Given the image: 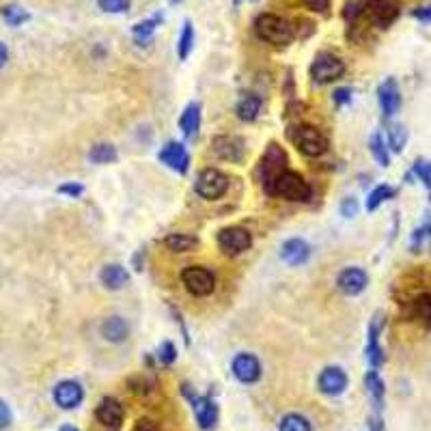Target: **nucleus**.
Here are the masks:
<instances>
[{
  "mask_svg": "<svg viewBox=\"0 0 431 431\" xmlns=\"http://www.w3.org/2000/svg\"><path fill=\"white\" fill-rule=\"evenodd\" d=\"M280 256H282V261H287L289 266H302V264L308 261L310 248H308V244H306L304 240L294 238V240H287V242L282 244Z\"/></svg>",
  "mask_w": 431,
  "mask_h": 431,
  "instance_id": "aec40b11",
  "label": "nucleus"
},
{
  "mask_svg": "<svg viewBox=\"0 0 431 431\" xmlns=\"http://www.w3.org/2000/svg\"><path fill=\"white\" fill-rule=\"evenodd\" d=\"M384 328V313H376V317L369 324V341H367V360L371 369H380L384 364V350L380 345V334Z\"/></svg>",
  "mask_w": 431,
  "mask_h": 431,
  "instance_id": "9d476101",
  "label": "nucleus"
},
{
  "mask_svg": "<svg viewBox=\"0 0 431 431\" xmlns=\"http://www.w3.org/2000/svg\"><path fill=\"white\" fill-rule=\"evenodd\" d=\"M270 194L287 198V200H308L313 190H310L308 182H304L302 175H298V172H294V170H285L274 182Z\"/></svg>",
  "mask_w": 431,
  "mask_h": 431,
  "instance_id": "7ed1b4c3",
  "label": "nucleus"
},
{
  "mask_svg": "<svg viewBox=\"0 0 431 431\" xmlns=\"http://www.w3.org/2000/svg\"><path fill=\"white\" fill-rule=\"evenodd\" d=\"M172 3H182V0H172Z\"/></svg>",
  "mask_w": 431,
  "mask_h": 431,
  "instance_id": "3c124183",
  "label": "nucleus"
},
{
  "mask_svg": "<svg viewBox=\"0 0 431 431\" xmlns=\"http://www.w3.org/2000/svg\"><path fill=\"white\" fill-rule=\"evenodd\" d=\"M285 170H287V153L282 151V147L276 145V142H272L264 156V160H261V164H259V177H261L264 190L268 194L272 192V186L278 179V175Z\"/></svg>",
  "mask_w": 431,
  "mask_h": 431,
  "instance_id": "20e7f679",
  "label": "nucleus"
},
{
  "mask_svg": "<svg viewBox=\"0 0 431 431\" xmlns=\"http://www.w3.org/2000/svg\"><path fill=\"white\" fill-rule=\"evenodd\" d=\"M182 392H186V397L190 399L198 427L205 429V431L214 429L218 423V406L214 404V399L212 397H196L190 390V386H182Z\"/></svg>",
  "mask_w": 431,
  "mask_h": 431,
  "instance_id": "6e6552de",
  "label": "nucleus"
},
{
  "mask_svg": "<svg viewBox=\"0 0 431 431\" xmlns=\"http://www.w3.org/2000/svg\"><path fill=\"white\" fill-rule=\"evenodd\" d=\"M162 24V13L153 15V18H147V20H142L134 26V39L140 48H145L149 46V41L153 39V33H156V28Z\"/></svg>",
  "mask_w": 431,
  "mask_h": 431,
  "instance_id": "393cba45",
  "label": "nucleus"
},
{
  "mask_svg": "<svg viewBox=\"0 0 431 431\" xmlns=\"http://www.w3.org/2000/svg\"><path fill=\"white\" fill-rule=\"evenodd\" d=\"M104 13H125L130 9V0H97Z\"/></svg>",
  "mask_w": 431,
  "mask_h": 431,
  "instance_id": "4c0bfd02",
  "label": "nucleus"
},
{
  "mask_svg": "<svg viewBox=\"0 0 431 431\" xmlns=\"http://www.w3.org/2000/svg\"><path fill=\"white\" fill-rule=\"evenodd\" d=\"M82 399H84V390L74 380H65L61 384H56L54 388V401H56V406L63 410H74L76 406H80Z\"/></svg>",
  "mask_w": 431,
  "mask_h": 431,
  "instance_id": "6ab92c4d",
  "label": "nucleus"
},
{
  "mask_svg": "<svg viewBox=\"0 0 431 431\" xmlns=\"http://www.w3.org/2000/svg\"><path fill=\"white\" fill-rule=\"evenodd\" d=\"M410 175H414L418 182H423V186L427 188L429 192V198H431V162L429 160H416Z\"/></svg>",
  "mask_w": 431,
  "mask_h": 431,
  "instance_id": "72a5a7b5",
  "label": "nucleus"
},
{
  "mask_svg": "<svg viewBox=\"0 0 431 431\" xmlns=\"http://www.w3.org/2000/svg\"><path fill=\"white\" fill-rule=\"evenodd\" d=\"M412 315L427 330H431V294H420L412 302Z\"/></svg>",
  "mask_w": 431,
  "mask_h": 431,
  "instance_id": "a878e982",
  "label": "nucleus"
},
{
  "mask_svg": "<svg viewBox=\"0 0 431 431\" xmlns=\"http://www.w3.org/2000/svg\"><path fill=\"white\" fill-rule=\"evenodd\" d=\"M289 138H292L294 145L298 147V151L308 156V158H320L328 149L326 136L315 125H306V123L296 125V128L289 130Z\"/></svg>",
  "mask_w": 431,
  "mask_h": 431,
  "instance_id": "f03ea898",
  "label": "nucleus"
},
{
  "mask_svg": "<svg viewBox=\"0 0 431 431\" xmlns=\"http://www.w3.org/2000/svg\"><path fill=\"white\" fill-rule=\"evenodd\" d=\"M364 386H367V392L371 397V404L376 406L378 412H382L384 408V397H386V386H384V380L380 378V373L376 369H371L364 378Z\"/></svg>",
  "mask_w": 431,
  "mask_h": 431,
  "instance_id": "412c9836",
  "label": "nucleus"
},
{
  "mask_svg": "<svg viewBox=\"0 0 431 431\" xmlns=\"http://www.w3.org/2000/svg\"><path fill=\"white\" fill-rule=\"evenodd\" d=\"M233 376L242 382V384H254L259 378H261V362H259L256 356L252 354H238L233 358Z\"/></svg>",
  "mask_w": 431,
  "mask_h": 431,
  "instance_id": "2eb2a0df",
  "label": "nucleus"
},
{
  "mask_svg": "<svg viewBox=\"0 0 431 431\" xmlns=\"http://www.w3.org/2000/svg\"><path fill=\"white\" fill-rule=\"evenodd\" d=\"M395 194H397V190L390 188V186H386V184H382V186H378V188H373V192H371L369 198H367V212H376L380 205H384L386 200H390Z\"/></svg>",
  "mask_w": 431,
  "mask_h": 431,
  "instance_id": "c85d7f7f",
  "label": "nucleus"
},
{
  "mask_svg": "<svg viewBox=\"0 0 431 431\" xmlns=\"http://www.w3.org/2000/svg\"><path fill=\"white\" fill-rule=\"evenodd\" d=\"M254 33L259 39H264L274 46H289L294 41V26L280 15L261 13L254 20Z\"/></svg>",
  "mask_w": 431,
  "mask_h": 431,
  "instance_id": "f257e3e1",
  "label": "nucleus"
},
{
  "mask_svg": "<svg viewBox=\"0 0 431 431\" xmlns=\"http://www.w3.org/2000/svg\"><path fill=\"white\" fill-rule=\"evenodd\" d=\"M102 282H104V287L106 289H110V292H117V289H123V287L128 285V280H130V274H128V270L123 268V266H106L104 270H102Z\"/></svg>",
  "mask_w": 431,
  "mask_h": 431,
  "instance_id": "b1692460",
  "label": "nucleus"
},
{
  "mask_svg": "<svg viewBox=\"0 0 431 431\" xmlns=\"http://www.w3.org/2000/svg\"><path fill=\"white\" fill-rule=\"evenodd\" d=\"M252 3H256V0H252Z\"/></svg>",
  "mask_w": 431,
  "mask_h": 431,
  "instance_id": "603ef678",
  "label": "nucleus"
},
{
  "mask_svg": "<svg viewBox=\"0 0 431 431\" xmlns=\"http://www.w3.org/2000/svg\"><path fill=\"white\" fill-rule=\"evenodd\" d=\"M226 190H228V177L218 168H205L194 182V192L207 200H216L224 196Z\"/></svg>",
  "mask_w": 431,
  "mask_h": 431,
  "instance_id": "39448f33",
  "label": "nucleus"
},
{
  "mask_svg": "<svg viewBox=\"0 0 431 431\" xmlns=\"http://www.w3.org/2000/svg\"><path fill=\"white\" fill-rule=\"evenodd\" d=\"M345 74V63L332 52H322L310 65V78L317 84H328L338 80Z\"/></svg>",
  "mask_w": 431,
  "mask_h": 431,
  "instance_id": "423d86ee",
  "label": "nucleus"
},
{
  "mask_svg": "<svg viewBox=\"0 0 431 431\" xmlns=\"http://www.w3.org/2000/svg\"><path fill=\"white\" fill-rule=\"evenodd\" d=\"M123 418H125V412L117 399H112V397L102 399V404L97 406V420L108 431H119L123 427Z\"/></svg>",
  "mask_w": 431,
  "mask_h": 431,
  "instance_id": "4468645a",
  "label": "nucleus"
},
{
  "mask_svg": "<svg viewBox=\"0 0 431 431\" xmlns=\"http://www.w3.org/2000/svg\"><path fill=\"white\" fill-rule=\"evenodd\" d=\"M132 431H158V425H156L153 420H149V418H140V420L134 425Z\"/></svg>",
  "mask_w": 431,
  "mask_h": 431,
  "instance_id": "49530a36",
  "label": "nucleus"
},
{
  "mask_svg": "<svg viewBox=\"0 0 431 431\" xmlns=\"http://www.w3.org/2000/svg\"><path fill=\"white\" fill-rule=\"evenodd\" d=\"M350 380L341 367H326L320 376V390L328 397H338L348 388Z\"/></svg>",
  "mask_w": 431,
  "mask_h": 431,
  "instance_id": "a211bd4d",
  "label": "nucleus"
},
{
  "mask_svg": "<svg viewBox=\"0 0 431 431\" xmlns=\"http://www.w3.org/2000/svg\"><path fill=\"white\" fill-rule=\"evenodd\" d=\"M192 46H194V26L190 20H186L184 28H182V35H179V43H177V54H179L182 61L188 59V54L192 52Z\"/></svg>",
  "mask_w": 431,
  "mask_h": 431,
  "instance_id": "473e14b6",
  "label": "nucleus"
},
{
  "mask_svg": "<svg viewBox=\"0 0 431 431\" xmlns=\"http://www.w3.org/2000/svg\"><path fill=\"white\" fill-rule=\"evenodd\" d=\"M378 100H380V108L384 112V117L390 119L399 112L401 108V91H399V84L395 78H386L380 89H378Z\"/></svg>",
  "mask_w": 431,
  "mask_h": 431,
  "instance_id": "dca6fc26",
  "label": "nucleus"
},
{
  "mask_svg": "<svg viewBox=\"0 0 431 431\" xmlns=\"http://www.w3.org/2000/svg\"><path fill=\"white\" fill-rule=\"evenodd\" d=\"M11 420H13V416H11L9 406L5 404L3 399H0V429H7V427H11Z\"/></svg>",
  "mask_w": 431,
  "mask_h": 431,
  "instance_id": "79ce46f5",
  "label": "nucleus"
},
{
  "mask_svg": "<svg viewBox=\"0 0 431 431\" xmlns=\"http://www.w3.org/2000/svg\"><path fill=\"white\" fill-rule=\"evenodd\" d=\"M371 431H384L382 418H373V420H371Z\"/></svg>",
  "mask_w": 431,
  "mask_h": 431,
  "instance_id": "09e8293b",
  "label": "nucleus"
},
{
  "mask_svg": "<svg viewBox=\"0 0 431 431\" xmlns=\"http://www.w3.org/2000/svg\"><path fill=\"white\" fill-rule=\"evenodd\" d=\"M182 280L186 285V289L192 296H210L216 287V278L207 268H200V266H190L182 272Z\"/></svg>",
  "mask_w": 431,
  "mask_h": 431,
  "instance_id": "1a4fd4ad",
  "label": "nucleus"
},
{
  "mask_svg": "<svg viewBox=\"0 0 431 431\" xmlns=\"http://www.w3.org/2000/svg\"><path fill=\"white\" fill-rule=\"evenodd\" d=\"M3 18L9 26H22L24 22L31 20V15H28L26 9H22L20 5H7L3 9Z\"/></svg>",
  "mask_w": 431,
  "mask_h": 431,
  "instance_id": "f704fd0d",
  "label": "nucleus"
},
{
  "mask_svg": "<svg viewBox=\"0 0 431 431\" xmlns=\"http://www.w3.org/2000/svg\"><path fill=\"white\" fill-rule=\"evenodd\" d=\"M259 112H261V100L256 95H246L240 104H238V117L242 121H254L259 117Z\"/></svg>",
  "mask_w": 431,
  "mask_h": 431,
  "instance_id": "cd10ccee",
  "label": "nucleus"
},
{
  "mask_svg": "<svg viewBox=\"0 0 431 431\" xmlns=\"http://www.w3.org/2000/svg\"><path fill=\"white\" fill-rule=\"evenodd\" d=\"M56 190H59L61 194H67V196H80L82 192H84V188L80 186V184H63V186H59V188H56Z\"/></svg>",
  "mask_w": 431,
  "mask_h": 431,
  "instance_id": "a18cd8bd",
  "label": "nucleus"
},
{
  "mask_svg": "<svg viewBox=\"0 0 431 431\" xmlns=\"http://www.w3.org/2000/svg\"><path fill=\"white\" fill-rule=\"evenodd\" d=\"M406 142H408V130L406 125H401V123H392L388 128V149L392 153H401L406 147Z\"/></svg>",
  "mask_w": 431,
  "mask_h": 431,
  "instance_id": "c756f323",
  "label": "nucleus"
},
{
  "mask_svg": "<svg viewBox=\"0 0 431 431\" xmlns=\"http://www.w3.org/2000/svg\"><path fill=\"white\" fill-rule=\"evenodd\" d=\"M198 125H200V106L196 102H192L184 108L182 117H179V130H182L184 138L192 140L198 132Z\"/></svg>",
  "mask_w": 431,
  "mask_h": 431,
  "instance_id": "4be33fe9",
  "label": "nucleus"
},
{
  "mask_svg": "<svg viewBox=\"0 0 431 431\" xmlns=\"http://www.w3.org/2000/svg\"><path fill=\"white\" fill-rule=\"evenodd\" d=\"M130 334V326L123 317L114 315V317H108L102 324V336L110 343H123Z\"/></svg>",
  "mask_w": 431,
  "mask_h": 431,
  "instance_id": "5701e85b",
  "label": "nucleus"
},
{
  "mask_svg": "<svg viewBox=\"0 0 431 431\" xmlns=\"http://www.w3.org/2000/svg\"><path fill=\"white\" fill-rule=\"evenodd\" d=\"M218 244L226 254H240V252L250 248L252 238L242 226H228V228H222V231L218 233Z\"/></svg>",
  "mask_w": 431,
  "mask_h": 431,
  "instance_id": "9b49d317",
  "label": "nucleus"
},
{
  "mask_svg": "<svg viewBox=\"0 0 431 431\" xmlns=\"http://www.w3.org/2000/svg\"><path fill=\"white\" fill-rule=\"evenodd\" d=\"M89 160L93 164H110V162L117 160V149H114L110 142H100V145L91 147Z\"/></svg>",
  "mask_w": 431,
  "mask_h": 431,
  "instance_id": "2f4dec72",
  "label": "nucleus"
},
{
  "mask_svg": "<svg viewBox=\"0 0 431 431\" xmlns=\"http://www.w3.org/2000/svg\"><path fill=\"white\" fill-rule=\"evenodd\" d=\"M369 147H371V153H373V158H376V162L380 164V166H388L390 164V156H388V145L384 142V138H382V134L380 132H376L371 136V140H369Z\"/></svg>",
  "mask_w": 431,
  "mask_h": 431,
  "instance_id": "7c9ffc66",
  "label": "nucleus"
},
{
  "mask_svg": "<svg viewBox=\"0 0 431 431\" xmlns=\"http://www.w3.org/2000/svg\"><path fill=\"white\" fill-rule=\"evenodd\" d=\"M212 153L220 160L242 162L244 160V142L233 136H218L212 140Z\"/></svg>",
  "mask_w": 431,
  "mask_h": 431,
  "instance_id": "f3484780",
  "label": "nucleus"
},
{
  "mask_svg": "<svg viewBox=\"0 0 431 431\" xmlns=\"http://www.w3.org/2000/svg\"><path fill=\"white\" fill-rule=\"evenodd\" d=\"M362 13L376 26L388 28L399 18L401 7L397 0H362Z\"/></svg>",
  "mask_w": 431,
  "mask_h": 431,
  "instance_id": "0eeeda50",
  "label": "nucleus"
},
{
  "mask_svg": "<svg viewBox=\"0 0 431 431\" xmlns=\"http://www.w3.org/2000/svg\"><path fill=\"white\" fill-rule=\"evenodd\" d=\"M304 3L308 9L317 11V13H328V9H330V0H304Z\"/></svg>",
  "mask_w": 431,
  "mask_h": 431,
  "instance_id": "c03bdc74",
  "label": "nucleus"
},
{
  "mask_svg": "<svg viewBox=\"0 0 431 431\" xmlns=\"http://www.w3.org/2000/svg\"><path fill=\"white\" fill-rule=\"evenodd\" d=\"M352 102V89L350 86H341V89L334 91V104L343 106V104H350Z\"/></svg>",
  "mask_w": 431,
  "mask_h": 431,
  "instance_id": "a19ab883",
  "label": "nucleus"
},
{
  "mask_svg": "<svg viewBox=\"0 0 431 431\" xmlns=\"http://www.w3.org/2000/svg\"><path fill=\"white\" fill-rule=\"evenodd\" d=\"M158 158H160V162L166 164L168 168L177 170L179 175H186L188 168H190V156H188L186 147L182 145V142H177V140L166 142V145L160 149Z\"/></svg>",
  "mask_w": 431,
  "mask_h": 431,
  "instance_id": "f8f14e48",
  "label": "nucleus"
},
{
  "mask_svg": "<svg viewBox=\"0 0 431 431\" xmlns=\"http://www.w3.org/2000/svg\"><path fill=\"white\" fill-rule=\"evenodd\" d=\"M341 214L345 218H354L358 214V200L354 196H348V198H343V203H341Z\"/></svg>",
  "mask_w": 431,
  "mask_h": 431,
  "instance_id": "ea45409f",
  "label": "nucleus"
},
{
  "mask_svg": "<svg viewBox=\"0 0 431 431\" xmlns=\"http://www.w3.org/2000/svg\"><path fill=\"white\" fill-rule=\"evenodd\" d=\"M343 15H345V20H356L358 15H362V0H350L348 5H345V9H343Z\"/></svg>",
  "mask_w": 431,
  "mask_h": 431,
  "instance_id": "58836bf2",
  "label": "nucleus"
},
{
  "mask_svg": "<svg viewBox=\"0 0 431 431\" xmlns=\"http://www.w3.org/2000/svg\"><path fill=\"white\" fill-rule=\"evenodd\" d=\"M164 244L172 252H188V250H194L198 246V238H194L190 233H170L168 238H164Z\"/></svg>",
  "mask_w": 431,
  "mask_h": 431,
  "instance_id": "bb28decb",
  "label": "nucleus"
},
{
  "mask_svg": "<svg viewBox=\"0 0 431 431\" xmlns=\"http://www.w3.org/2000/svg\"><path fill=\"white\" fill-rule=\"evenodd\" d=\"M280 431H310V423L300 414H287L280 420Z\"/></svg>",
  "mask_w": 431,
  "mask_h": 431,
  "instance_id": "c9c22d12",
  "label": "nucleus"
},
{
  "mask_svg": "<svg viewBox=\"0 0 431 431\" xmlns=\"http://www.w3.org/2000/svg\"><path fill=\"white\" fill-rule=\"evenodd\" d=\"M7 61H9V50L5 43H0V67H5Z\"/></svg>",
  "mask_w": 431,
  "mask_h": 431,
  "instance_id": "de8ad7c7",
  "label": "nucleus"
},
{
  "mask_svg": "<svg viewBox=\"0 0 431 431\" xmlns=\"http://www.w3.org/2000/svg\"><path fill=\"white\" fill-rule=\"evenodd\" d=\"M412 18L423 22V24H431V5H425V7H416L412 11Z\"/></svg>",
  "mask_w": 431,
  "mask_h": 431,
  "instance_id": "37998d69",
  "label": "nucleus"
},
{
  "mask_svg": "<svg viewBox=\"0 0 431 431\" xmlns=\"http://www.w3.org/2000/svg\"><path fill=\"white\" fill-rule=\"evenodd\" d=\"M158 360L162 362V364H172L177 360V348L175 345H172L170 341H164L162 345H160V350H158Z\"/></svg>",
  "mask_w": 431,
  "mask_h": 431,
  "instance_id": "e433bc0d",
  "label": "nucleus"
},
{
  "mask_svg": "<svg viewBox=\"0 0 431 431\" xmlns=\"http://www.w3.org/2000/svg\"><path fill=\"white\" fill-rule=\"evenodd\" d=\"M429 242H431V238H429Z\"/></svg>",
  "mask_w": 431,
  "mask_h": 431,
  "instance_id": "864d4df0",
  "label": "nucleus"
},
{
  "mask_svg": "<svg viewBox=\"0 0 431 431\" xmlns=\"http://www.w3.org/2000/svg\"><path fill=\"white\" fill-rule=\"evenodd\" d=\"M61 431H78V429L71 427V425H65V427H61Z\"/></svg>",
  "mask_w": 431,
  "mask_h": 431,
  "instance_id": "8fccbe9b",
  "label": "nucleus"
},
{
  "mask_svg": "<svg viewBox=\"0 0 431 431\" xmlns=\"http://www.w3.org/2000/svg\"><path fill=\"white\" fill-rule=\"evenodd\" d=\"M369 285V276L360 268H345L336 276V287L338 292L345 296H360Z\"/></svg>",
  "mask_w": 431,
  "mask_h": 431,
  "instance_id": "ddd939ff",
  "label": "nucleus"
}]
</instances>
